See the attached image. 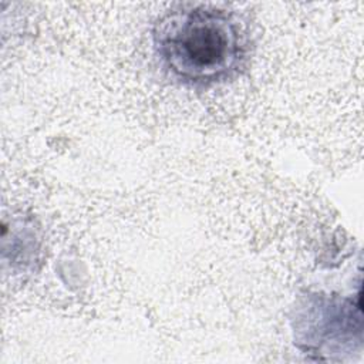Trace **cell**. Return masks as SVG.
I'll return each mask as SVG.
<instances>
[{
    "instance_id": "6da1fadb",
    "label": "cell",
    "mask_w": 364,
    "mask_h": 364,
    "mask_svg": "<svg viewBox=\"0 0 364 364\" xmlns=\"http://www.w3.org/2000/svg\"><path fill=\"white\" fill-rule=\"evenodd\" d=\"M155 60L173 82L206 91L235 81L250 65L255 38L247 18L213 3H178L152 24Z\"/></svg>"
},
{
    "instance_id": "7a4b0ae2",
    "label": "cell",
    "mask_w": 364,
    "mask_h": 364,
    "mask_svg": "<svg viewBox=\"0 0 364 364\" xmlns=\"http://www.w3.org/2000/svg\"><path fill=\"white\" fill-rule=\"evenodd\" d=\"M361 326L360 304L350 299L310 294L296 314V333L307 348L330 351V343L354 337L353 328Z\"/></svg>"
}]
</instances>
